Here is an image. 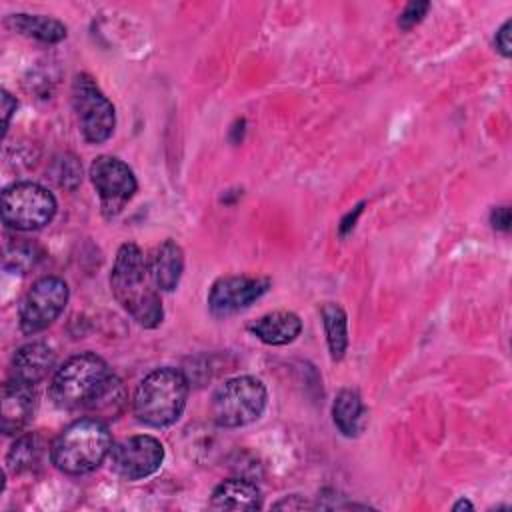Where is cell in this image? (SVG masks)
Here are the masks:
<instances>
[{
    "instance_id": "6da1fadb",
    "label": "cell",
    "mask_w": 512,
    "mask_h": 512,
    "mask_svg": "<svg viewBox=\"0 0 512 512\" xmlns=\"http://www.w3.org/2000/svg\"><path fill=\"white\" fill-rule=\"evenodd\" d=\"M48 394L60 410L90 408L98 414H108V418H114L124 402L122 382L108 362L94 352L68 358L54 372Z\"/></svg>"
},
{
    "instance_id": "7a4b0ae2",
    "label": "cell",
    "mask_w": 512,
    "mask_h": 512,
    "mask_svg": "<svg viewBox=\"0 0 512 512\" xmlns=\"http://www.w3.org/2000/svg\"><path fill=\"white\" fill-rule=\"evenodd\" d=\"M110 290L116 302L142 328L162 324L164 308L160 292L152 282L144 252L134 242H124L118 248L110 272Z\"/></svg>"
},
{
    "instance_id": "3957f363",
    "label": "cell",
    "mask_w": 512,
    "mask_h": 512,
    "mask_svg": "<svg viewBox=\"0 0 512 512\" xmlns=\"http://www.w3.org/2000/svg\"><path fill=\"white\" fill-rule=\"evenodd\" d=\"M112 450V434L100 418H78L68 424L50 446L52 464L68 474L82 476L96 470Z\"/></svg>"
},
{
    "instance_id": "277c9868",
    "label": "cell",
    "mask_w": 512,
    "mask_h": 512,
    "mask_svg": "<svg viewBox=\"0 0 512 512\" xmlns=\"http://www.w3.org/2000/svg\"><path fill=\"white\" fill-rule=\"evenodd\" d=\"M188 390V378L180 370L172 366L156 368L136 386L132 396V412L136 420L146 426H172L186 408Z\"/></svg>"
},
{
    "instance_id": "5b68a950",
    "label": "cell",
    "mask_w": 512,
    "mask_h": 512,
    "mask_svg": "<svg viewBox=\"0 0 512 512\" xmlns=\"http://www.w3.org/2000/svg\"><path fill=\"white\" fill-rule=\"evenodd\" d=\"M268 404V390L256 376H234L212 394L210 414L220 428H242L256 422Z\"/></svg>"
},
{
    "instance_id": "8992f818",
    "label": "cell",
    "mask_w": 512,
    "mask_h": 512,
    "mask_svg": "<svg viewBox=\"0 0 512 512\" xmlns=\"http://www.w3.org/2000/svg\"><path fill=\"white\" fill-rule=\"evenodd\" d=\"M54 194L38 182H14L2 190V222L18 232L40 230L56 214Z\"/></svg>"
},
{
    "instance_id": "52a82bcc",
    "label": "cell",
    "mask_w": 512,
    "mask_h": 512,
    "mask_svg": "<svg viewBox=\"0 0 512 512\" xmlns=\"http://www.w3.org/2000/svg\"><path fill=\"white\" fill-rule=\"evenodd\" d=\"M72 106L78 116L82 136L90 144L106 142L116 128V110L96 80L78 72L72 80Z\"/></svg>"
},
{
    "instance_id": "ba28073f",
    "label": "cell",
    "mask_w": 512,
    "mask_h": 512,
    "mask_svg": "<svg viewBox=\"0 0 512 512\" xmlns=\"http://www.w3.org/2000/svg\"><path fill=\"white\" fill-rule=\"evenodd\" d=\"M68 296V284L60 276L38 278L20 302V330L24 334H38L46 330L64 312Z\"/></svg>"
},
{
    "instance_id": "9c48e42d",
    "label": "cell",
    "mask_w": 512,
    "mask_h": 512,
    "mask_svg": "<svg viewBox=\"0 0 512 512\" xmlns=\"http://www.w3.org/2000/svg\"><path fill=\"white\" fill-rule=\"evenodd\" d=\"M88 176L98 192L106 216H116L138 190V182L132 168L116 156L102 154L94 158Z\"/></svg>"
},
{
    "instance_id": "30bf717a",
    "label": "cell",
    "mask_w": 512,
    "mask_h": 512,
    "mask_svg": "<svg viewBox=\"0 0 512 512\" xmlns=\"http://www.w3.org/2000/svg\"><path fill=\"white\" fill-rule=\"evenodd\" d=\"M110 468L124 480H144L160 470L164 462V446L158 438L136 434L112 444L108 454Z\"/></svg>"
},
{
    "instance_id": "8fae6325",
    "label": "cell",
    "mask_w": 512,
    "mask_h": 512,
    "mask_svg": "<svg viewBox=\"0 0 512 512\" xmlns=\"http://www.w3.org/2000/svg\"><path fill=\"white\" fill-rule=\"evenodd\" d=\"M270 284V278L260 276H222L210 286L208 308L216 318L234 316L260 300Z\"/></svg>"
},
{
    "instance_id": "7c38bea8",
    "label": "cell",
    "mask_w": 512,
    "mask_h": 512,
    "mask_svg": "<svg viewBox=\"0 0 512 512\" xmlns=\"http://www.w3.org/2000/svg\"><path fill=\"white\" fill-rule=\"evenodd\" d=\"M56 352L46 342H28L20 346L10 360L8 378L36 386L40 384L54 368Z\"/></svg>"
},
{
    "instance_id": "4fadbf2b",
    "label": "cell",
    "mask_w": 512,
    "mask_h": 512,
    "mask_svg": "<svg viewBox=\"0 0 512 512\" xmlns=\"http://www.w3.org/2000/svg\"><path fill=\"white\" fill-rule=\"evenodd\" d=\"M36 408L34 386L8 378L2 386V432L18 434L32 420Z\"/></svg>"
},
{
    "instance_id": "5bb4252c",
    "label": "cell",
    "mask_w": 512,
    "mask_h": 512,
    "mask_svg": "<svg viewBox=\"0 0 512 512\" xmlns=\"http://www.w3.org/2000/svg\"><path fill=\"white\" fill-rule=\"evenodd\" d=\"M148 270L154 286L160 292H174L184 272L182 246L172 238H166L164 242H160L148 260Z\"/></svg>"
},
{
    "instance_id": "9a60e30c",
    "label": "cell",
    "mask_w": 512,
    "mask_h": 512,
    "mask_svg": "<svg viewBox=\"0 0 512 512\" xmlns=\"http://www.w3.org/2000/svg\"><path fill=\"white\" fill-rule=\"evenodd\" d=\"M248 332L268 346H286L302 332V320L296 312L274 310L248 324Z\"/></svg>"
},
{
    "instance_id": "2e32d148",
    "label": "cell",
    "mask_w": 512,
    "mask_h": 512,
    "mask_svg": "<svg viewBox=\"0 0 512 512\" xmlns=\"http://www.w3.org/2000/svg\"><path fill=\"white\" fill-rule=\"evenodd\" d=\"M210 508L234 512L258 510L262 508V492L256 482L248 478H228L212 490Z\"/></svg>"
},
{
    "instance_id": "e0dca14e",
    "label": "cell",
    "mask_w": 512,
    "mask_h": 512,
    "mask_svg": "<svg viewBox=\"0 0 512 512\" xmlns=\"http://www.w3.org/2000/svg\"><path fill=\"white\" fill-rule=\"evenodd\" d=\"M6 24L12 30L34 40H40L44 44H56L68 36V28L64 22L44 14H10L6 18Z\"/></svg>"
},
{
    "instance_id": "ac0fdd59",
    "label": "cell",
    "mask_w": 512,
    "mask_h": 512,
    "mask_svg": "<svg viewBox=\"0 0 512 512\" xmlns=\"http://www.w3.org/2000/svg\"><path fill=\"white\" fill-rule=\"evenodd\" d=\"M364 404L354 388H342L332 402L334 426L346 438H356L364 428Z\"/></svg>"
},
{
    "instance_id": "d6986e66",
    "label": "cell",
    "mask_w": 512,
    "mask_h": 512,
    "mask_svg": "<svg viewBox=\"0 0 512 512\" xmlns=\"http://www.w3.org/2000/svg\"><path fill=\"white\" fill-rule=\"evenodd\" d=\"M48 452V444L42 438V434H22L14 440V444L8 450L6 464L14 474L32 472L42 466V460Z\"/></svg>"
},
{
    "instance_id": "ffe728a7",
    "label": "cell",
    "mask_w": 512,
    "mask_h": 512,
    "mask_svg": "<svg viewBox=\"0 0 512 512\" xmlns=\"http://www.w3.org/2000/svg\"><path fill=\"white\" fill-rule=\"evenodd\" d=\"M320 316H322L330 358L334 362H340L348 350V316L344 308L336 302H326L320 308Z\"/></svg>"
},
{
    "instance_id": "44dd1931",
    "label": "cell",
    "mask_w": 512,
    "mask_h": 512,
    "mask_svg": "<svg viewBox=\"0 0 512 512\" xmlns=\"http://www.w3.org/2000/svg\"><path fill=\"white\" fill-rule=\"evenodd\" d=\"M48 174L56 182V186H60L62 190L72 192L82 182V164L74 154L66 152V154H60L52 160Z\"/></svg>"
},
{
    "instance_id": "7402d4cb",
    "label": "cell",
    "mask_w": 512,
    "mask_h": 512,
    "mask_svg": "<svg viewBox=\"0 0 512 512\" xmlns=\"http://www.w3.org/2000/svg\"><path fill=\"white\" fill-rule=\"evenodd\" d=\"M38 258H40V250L34 244L24 242V240L16 242L12 248L6 250V266L20 270V272L34 266Z\"/></svg>"
},
{
    "instance_id": "603a6c76",
    "label": "cell",
    "mask_w": 512,
    "mask_h": 512,
    "mask_svg": "<svg viewBox=\"0 0 512 512\" xmlns=\"http://www.w3.org/2000/svg\"><path fill=\"white\" fill-rule=\"evenodd\" d=\"M428 10H430V2H410V4H406V8L398 16V26L402 30L414 28L418 22H422V18L426 16Z\"/></svg>"
},
{
    "instance_id": "cb8c5ba5",
    "label": "cell",
    "mask_w": 512,
    "mask_h": 512,
    "mask_svg": "<svg viewBox=\"0 0 512 512\" xmlns=\"http://www.w3.org/2000/svg\"><path fill=\"white\" fill-rule=\"evenodd\" d=\"M510 222H512V216H510V208L504 204V206H494L490 210V224L494 230H500V232H508L510 230Z\"/></svg>"
},
{
    "instance_id": "d4e9b609",
    "label": "cell",
    "mask_w": 512,
    "mask_h": 512,
    "mask_svg": "<svg viewBox=\"0 0 512 512\" xmlns=\"http://www.w3.org/2000/svg\"><path fill=\"white\" fill-rule=\"evenodd\" d=\"M510 18L502 22V26L496 30L494 34V46L496 50L504 56V58H510Z\"/></svg>"
},
{
    "instance_id": "484cf974",
    "label": "cell",
    "mask_w": 512,
    "mask_h": 512,
    "mask_svg": "<svg viewBox=\"0 0 512 512\" xmlns=\"http://www.w3.org/2000/svg\"><path fill=\"white\" fill-rule=\"evenodd\" d=\"M16 98H12V94L8 90H2V136H6L8 126H10V118L16 112Z\"/></svg>"
},
{
    "instance_id": "4316f807",
    "label": "cell",
    "mask_w": 512,
    "mask_h": 512,
    "mask_svg": "<svg viewBox=\"0 0 512 512\" xmlns=\"http://www.w3.org/2000/svg\"><path fill=\"white\" fill-rule=\"evenodd\" d=\"M364 204L366 202H360V204H356L342 220H340V224H338V234H340V238H344L346 234H350L352 230H354V226H356V220H358V216L362 214V210H364Z\"/></svg>"
},
{
    "instance_id": "83f0119b",
    "label": "cell",
    "mask_w": 512,
    "mask_h": 512,
    "mask_svg": "<svg viewBox=\"0 0 512 512\" xmlns=\"http://www.w3.org/2000/svg\"><path fill=\"white\" fill-rule=\"evenodd\" d=\"M272 508H288V510H302V508H316L312 502L304 500L302 496L298 494H290V496H284L282 500L274 502Z\"/></svg>"
},
{
    "instance_id": "f1b7e54d",
    "label": "cell",
    "mask_w": 512,
    "mask_h": 512,
    "mask_svg": "<svg viewBox=\"0 0 512 512\" xmlns=\"http://www.w3.org/2000/svg\"><path fill=\"white\" fill-rule=\"evenodd\" d=\"M452 510L454 512H458V510H474V504L468 498H460L458 502L452 504Z\"/></svg>"
}]
</instances>
